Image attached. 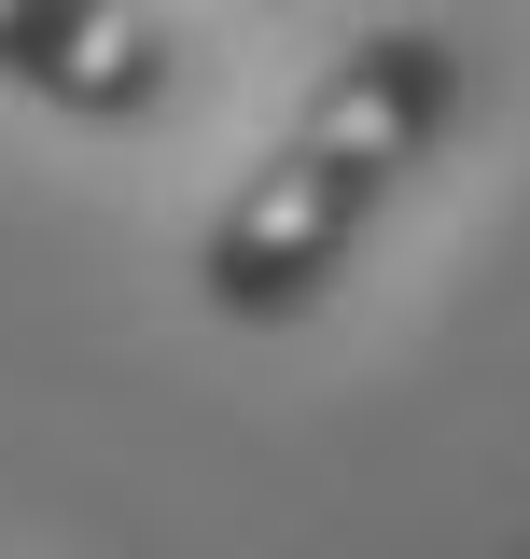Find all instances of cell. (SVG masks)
<instances>
[{"instance_id":"6da1fadb","label":"cell","mask_w":530,"mask_h":559,"mask_svg":"<svg viewBox=\"0 0 530 559\" xmlns=\"http://www.w3.org/2000/svg\"><path fill=\"white\" fill-rule=\"evenodd\" d=\"M447 127H461V43H447L433 14L363 28V43L308 84V112L238 168V197L209 210L196 294L224 322H308L335 280H349L363 224L392 210V182H419Z\"/></svg>"},{"instance_id":"7a4b0ae2","label":"cell","mask_w":530,"mask_h":559,"mask_svg":"<svg viewBox=\"0 0 530 559\" xmlns=\"http://www.w3.org/2000/svg\"><path fill=\"white\" fill-rule=\"evenodd\" d=\"M168 14H127V0H0V84H28V98H57L84 127H127L168 98Z\"/></svg>"}]
</instances>
